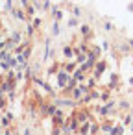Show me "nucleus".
I'll use <instances>...</instances> for the list:
<instances>
[{"label": "nucleus", "instance_id": "nucleus-11", "mask_svg": "<svg viewBox=\"0 0 133 135\" xmlns=\"http://www.w3.org/2000/svg\"><path fill=\"white\" fill-rule=\"evenodd\" d=\"M26 33H28V35H32V33H33V26H32V24H28V28H26Z\"/></svg>", "mask_w": 133, "mask_h": 135}, {"label": "nucleus", "instance_id": "nucleus-14", "mask_svg": "<svg viewBox=\"0 0 133 135\" xmlns=\"http://www.w3.org/2000/svg\"><path fill=\"white\" fill-rule=\"evenodd\" d=\"M21 6H24V8H28V6H30V2H28V0H21Z\"/></svg>", "mask_w": 133, "mask_h": 135}, {"label": "nucleus", "instance_id": "nucleus-5", "mask_svg": "<svg viewBox=\"0 0 133 135\" xmlns=\"http://www.w3.org/2000/svg\"><path fill=\"white\" fill-rule=\"evenodd\" d=\"M52 15H54V19H56V21H59V19L63 17V11H59L57 8H54V9H52Z\"/></svg>", "mask_w": 133, "mask_h": 135}, {"label": "nucleus", "instance_id": "nucleus-12", "mask_svg": "<svg viewBox=\"0 0 133 135\" xmlns=\"http://www.w3.org/2000/svg\"><path fill=\"white\" fill-rule=\"evenodd\" d=\"M52 30H54V35H59V26H57V24H54Z\"/></svg>", "mask_w": 133, "mask_h": 135}, {"label": "nucleus", "instance_id": "nucleus-20", "mask_svg": "<svg viewBox=\"0 0 133 135\" xmlns=\"http://www.w3.org/2000/svg\"><path fill=\"white\" fill-rule=\"evenodd\" d=\"M131 129H133V126H131Z\"/></svg>", "mask_w": 133, "mask_h": 135}, {"label": "nucleus", "instance_id": "nucleus-10", "mask_svg": "<svg viewBox=\"0 0 133 135\" xmlns=\"http://www.w3.org/2000/svg\"><path fill=\"white\" fill-rule=\"evenodd\" d=\"M87 129H89V124L85 122V124H83V126L80 128V131H81V133H87Z\"/></svg>", "mask_w": 133, "mask_h": 135}, {"label": "nucleus", "instance_id": "nucleus-18", "mask_svg": "<svg viewBox=\"0 0 133 135\" xmlns=\"http://www.w3.org/2000/svg\"><path fill=\"white\" fill-rule=\"evenodd\" d=\"M4 135H11V131H4Z\"/></svg>", "mask_w": 133, "mask_h": 135}, {"label": "nucleus", "instance_id": "nucleus-9", "mask_svg": "<svg viewBox=\"0 0 133 135\" xmlns=\"http://www.w3.org/2000/svg\"><path fill=\"white\" fill-rule=\"evenodd\" d=\"M81 33L87 37V35H89V26H81Z\"/></svg>", "mask_w": 133, "mask_h": 135}, {"label": "nucleus", "instance_id": "nucleus-17", "mask_svg": "<svg viewBox=\"0 0 133 135\" xmlns=\"http://www.w3.org/2000/svg\"><path fill=\"white\" fill-rule=\"evenodd\" d=\"M24 135H30V129H26V131H24Z\"/></svg>", "mask_w": 133, "mask_h": 135}, {"label": "nucleus", "instance_id": "nucleus-16", "mask_svg": "<svg viewBox=\"0 0 133 135\" xmlns=\"http://www.w3.org/2000/svg\"><path fill=\"white\" fill-rule=\"evenodd\" d=\"M74 67H76V65H74V63H68V65H67V70H72V69H74Z\"/></svg>", "mask_w": 133, "mask_h": 135}, {"label": "nucleus", "instance_id": "nucleus-13", "mask_svg": "<svg viewBox=\"0 0 133 135\" xmlns=\"http://www.w3.org/2000/svg\"><path fill=\"white\" fill-rule=\"evenodd\" d=\"M76 24H78L76 19H70V21H68V26H76Z\"/></svg>", "mask_w": 133, "mask_h": 135}, {"label": "nucleus", "instance_id": "nucleus-1", "mask_svg": "<svg viewBox=\"0 0 133 135\" xmlns=\"http://www.w3.org/2000/svg\"><path fill=\"white\" fill-rule=\"evenodd\" d=\"M68 80H70V76H68L67 72H59V74H57V85H59V87H67V85H68Z\"/></svg>", "mask_w": 133, "mask_h": 135}, {"label": "nucleus", "instance_id": "nucleus-8", "mask_svg": "<svg viewBox=\"0 0 133 135\" xmlns=\"http://www.w3.org/2000/svg\"><path fill=\"white\" fill-rule=\"evenodd\" d=\"M11 41H15V43H19V41H21V33H19V32H15V33L11 35Z\"/></svg>", "mask_w": 133, "mask_h": 135}, {"label": "nucleus", "instance_id": "nucleus-3", "mask_svg": "<svg viewBox=\"0 0 133 135\" xmlns=\"http://www.w3.org/2000/svg\"><path fill=\"white\" fill-rule=\"evenodd\" d=\"M104 69H105V63H104V61L96 63V70H94V76H100V74L104 72Z\"/></svg>", "mask_w": 133, "mask_h": 135}, {"label": "nucleus", "instance_id": "nucleus-7", "mask_svg": "<svg viewBox=\"0 0 133 135\" xmlns=\"http://www.w3.org/2000/svg\"><path fill=\"white\" fill-rule=\"evenodd\" d=\"M63 54H65V56H67V57H72V54H74V50H72V48H68V46H67V48H63Z\"/></svg>", "mask_w": 133, "mask_h": 135}, {"label": "nucleus", "instance_id": "nucleus-2", "mask_svg": "<svg viewBox=\"0 0 133 135\" xmlns=\"http://www.w3.org/2000/svg\"><path fill=\"white\" fill-rule=\"evenodd\" d=\"M83 93H87V87H74L72 89V96L78 100V98H81L83 96Z\"/></svg>", "mask_w": 133, "mask_h": 135}, {"label": "nucleus", "instance_id": "nucleus-19", "mask_svg": "<svg viewBox=\"0 0 133 135\" xmlns=\"http://www.w3.org/2000/svg\"><path fill=\"white\" fill-rule=\"evenodd\" d=\"M129 9H131V11H133V4H129Z\"/></svg>", "mask_w": 133, "mask_h": 135}, {"label": "nucleus", "instance_id": "nucleus-6", "mask_svg": "<svg viewBox=\"0 0 133 135\" xmlns=\"http://www.w3.org/2000/svg\"><path fill=\"white\" fill-rule=\"evenodd\" d=\"M72 76H74V78H76V80H78V81H81V80H83V70H81V69H80V70H76V72H74V74H72Z\"/></svg>", "mask_w": 133, "mask_h": 135}, {"label": "nucleus", "instance_id": "nucleus-4", "mask_svg": "<svg viewBox=\"0 0 133 135\" xmlns=\"http://www.w3.org/2000/svg\"><path fill=\"white\" fill-rule=\"evenodd\" d=\"M11 11H13V15H15L19 21H26V19H28V17H24V13H22L21 9H11Z\"/></svg>", "mask_w": 133, "mask_h": 135}, {"label": "nucleus", "instance_id": "nucleus-15", "mask_svg": "<svg viewBox=\"0 0 133 135\" xmlns=\"http://www.w3.org/2000/svg\"><path fill=\"white\" fill-rule=\"evenodd\" d=\"M105 30H113V24L111 22H105Z\"/></svg>", "mask_w": 133, "mask_h": 135}]
</instances>
